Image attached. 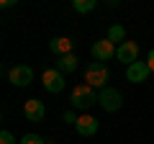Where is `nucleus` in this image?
I'll return each mask as SVG.
<instances>
[{
	"instance_id": "9",
	"label": "nucleus",
	"mask_w": 154,
	"mask_h": 144,
	"mask_svg": "<svg viewBox=\"0 0 154 144\" xmlns=\"http://www.w3.org/2000/svg\"><path fill=\"white\" fill-rule=\"evenodd\" d=\"M23 116H26L31 124H38L41 118L46 116V108H44V103H41L38 98H31V100H26V103H23Z\"/></svg>"
},
{
	"instance_id": "14",
	"label": "nucleus",
	"mask_w": 154,
	"mask_h": 144,
	"mask_svg": "<svg viewBox=\"0 0 154 144\" xmlns=\"http://www.w3.org/2000/svg\"><path fill=\"white\" fill-rule=\"evenodd\" d=\"M95 5H98V0H75L72 3V8L77 13H90V11H95Z\"/></svg>"
},
{
	"instance_id": "5",
	"label": "nucleus",
	"mask_w": 154,
	"mask_h": 144,
	"mask_svg": "<svg viewBox=\"0 0 154 144\" xmlns=\"http://www.w3.org/2000/svg\"><path fill=\"white\" fill-rule=\"evenodd\" d=\"M90 52H93L95 62H103V64H105V62H110V59L116 57V52H118V49H116L113 41L100 39V41H95V44H93V49H90Z\"/></svg>"
},
{
	"instance_id": "17",
	"label": "nucleus",
	"mask_w": 154,
	"mask_h": 144,
	"mask_svg": "<svg viewBox=\"0 0 154 144\" xmlns=\"http://www.w3.org/2000/svg\"><path fill=\"white\" fill-rule=\"evenodd\" d=\"M77 118H80V116H75V111H67L64 113V121L67 124H77Z\"/></svg>"
},
{
	"instance_id": "18",
	"label": "nucleus",
	"mask_w": 154,
	"mask_h": 144,
	"mask_svg": "<svg viewBox=\"0 0 154 144\" xmlns=\"http://www.w3.org/2000/svg\"><path fill=\"white\" fill-rule=\"evenodd\" d=\"M146 64H149V70L154 72V49H152V52L146 54Z\"/></svg>"
},
{
	"instance_id": "4",
	"label": "nucleus",
	"mask_w": 154,
	"mask_h": 144,
	"mask_svg": "<svg viewBox=\"0 0 154 144\" xmlns=\"http://www.w3.org/2000/svg\"><path fill=\"white\" fill-rule=\"evenodd\" d=\"M41 83H44V88L46 90H49V93H62V90H64V75H62V72L59 70H57V67H54V70H44V75H41Z\"/></svg>"
},
{
	"instance_id": "3",
	"label": "nucleus",
	"mask_w": 154,
	"mask_h": 144,
	"mask_svg": "<svg viewBox=\"0 0 154 144\" xmlns=\"http://www.w3.org/2000/svg\"><path fill=\"white\" fill-rule=\"evenodd\" d=\"M98 103H100L103 111L113 113V111H118V108L123 105V98H121V93H118L116 88H110V85H108V88H103L98 93Z\"/></svg>"
},
{
	"instance_id": "11",
	"label": "nucleus",
	"mask_w": 154,
	"mask_h": 144,
	"mask_svg": "<svg viewBox=\"0 0 154 144\" xmlns=\"http://www.w3.org/2000/svg\"><path fill=\"white\" fill-rule=\"evenodd\" d=\"M72 46H75V41L67 39V36H59V39L49 41V49L54 52L57 57H64V54H72Z\"/></svg>"
},
{
	"instance_id": "15",
	"label": "nucleus",
	"mask_w": 154,
	"mask_h": 144,
	"mask_svg": "<svg viewBox=\"0 0 154 144\" xmlns=\"http://www.w3.org/2000/svg\"><path fill=\"white\" fill-rule=\"evenodd\" d=\"M18 144H46V142H44L41 136H38V134H23Z\"/></svg>"
},
{
	"instance_id": "8",
	"label": "nucleus",
	"mask_w": 154,
	"mask_h": 144,
	"mask_svg": "<svg viewBox=\"0 0 154 144\" xmlns=\"http://www.w3.org/2000/svg\"><path fill=\"white\" fill-rule=\"evenodd\" d=\"M116 57H118V62H123L126 67L134 64V62H139V44L136 41H123V44H118Z\"/></svg>"
},
{
	"instance_id": "10",
	"label": "nucleus",
	"mask_w": 154,
	"mask_h": 144,
	"mask_svg": "<svg viewBox=\"0 0 154 144\" xmlns=\"http://www.w3.org/2000/svg\"><path fill=\"white\" fill-rule=\"evenodd\" d=\"M75 129H77V134L80 136H93V134H98V118H93V116H80L77 118V124H75Z\"/></svg>"
},
{
	"instance_id": "19",
	"label": "nucleus",
	"mask_w": 154,
	"mask_h": 144,
	"mask_svg": "<svg viewBox=\"0 0 154 144\" xmlns=\"http://www.w3.org/2000/svg\"><path fill=\"white\" fill-rule=\"evenodd\" d=\"M46 144H54V142H46Z\"/></svg>"
},
{
	"instance_id": "2",
	"label": "nucleus",
	"mask_w": 154,
	"mask_h": 144,
	"mask_svg": "<svg viewBox=\"0 0 154 144\" xmlns=\"http://www.w3.org/2000/svg\"><path fill=\"white\" fill-rule=\"evenodd\" d=\"M108 77H110V72L103 62H93L85 70V85H90V88H100V90L108 88Z\"/></svg>"
},
{
	"instance_id": "1",
	"label": "nucleus",
	"mask_w": 154,
	"mask_h": 144,
	"mask_svg": "<svg viewBox=\"0 0 154 144\" xmlns=\"http://www.w3.org/2000/svg\"><path fill=\"white\" fill-rule=\"evenodd\" d=\"M69 103L77 111H88V108H93V105L98 103V93H95L90 85H77V88L72 90V95H69Z\"/></svg>"
},
{
	"instance_id": "16",
	"label": "nucleus",
	"mask_w": 154,
	"mask_h": 144,
	"mask_svg": "<svg viewBox=\"0 0 154 144\" xmlns=\"http://www.w3.org/2000/svg\"><path fill=\"white\" fill-rule=\"evenodd\" d=\"M0 144H16V136H13L11 131L3 129V131H0Z\"/></svg>"
},
{
	"instance_id": "7",
	"label": "nucleus",
	"mask_w": 154,
	"mask_h": 144,
	"mask_svg": "<svg viewBox=\"0 0 154 144\" xmlns=\"http://www.w3.org/2000/svg\"><path fill=\"white\" fill-rule=\"evenodd\" d=\"M149 75H152V70H149L146 62H134V64H128V67H126V80H128V83H134V85L146 83Z\"/></svg>"
},
{
	"instance_id": "6",
	"label": "nucleus",
	"mask_w": 154,
	"mask_h": 144,
	"mask_svg": "<svg viewBox=\"0 0 154 144\" xmlns=\"http://www.w3.org/2000/svg\"><path fill=\"white\" fill-rule=\"evenodd\" d=\"M8 77H11V83L16 85V88H26V85L33 83V70L28 64H16L8 72Z\"/></svg>"
},
{
	"instance_id": "13",
	"label": "nucleus",
	"mask_w": 154,
	"mask_h": 144,
	"mask_svg": "<svg viewBox=\"0 0 154 144\" xmlns=\"http://www.w3.org/2000/svg\"><path fill=\"white\" fill-rule=\"evenodd\" d=\"M105 39L113 41V44H116V41H121V44H123V39H126V28L116 23V26H110V28H108V36H105Z\"/></svg>"
},
{
	"instance_id": "12",
	"label": "nucleus",
	"mask_w": 154,
	"mask_h": 144,
	"mask_svg": "<svg viewBox=\"0 0 154 144\" xmlns=\"http://www.w3.org/2000/svg\"><path fill=\"white\" fill-rule=\"evenodd\" d=\"M57 70H59L62 75H67V72H75V70H77V57H75V54L57 57Z\"/></svg>"
}]
</instances>
